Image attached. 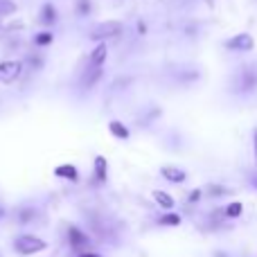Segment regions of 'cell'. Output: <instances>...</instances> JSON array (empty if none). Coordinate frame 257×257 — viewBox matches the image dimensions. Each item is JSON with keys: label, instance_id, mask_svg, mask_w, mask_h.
I'll use <instances>...</instances> for the list:
<instances>
[{"label": "cell", "instance_id": "cell-18", "mask_svg": "<svg viewBox=\"0 0 257 257\" xmlns=\"http://www.w3.org/2000/svg\"><path fill=\"white\" fill-rule=\"evenodd\" d=\"M16 12V3L14 0H0V16H9Z\"/></svg>", "mask_w": 257, "mask_h": 257}, {"label": "cell", "instance_id": "cell-2", "mask_svg": "<svg viewBox=\"0 0 257 257\" xmlns=\"http://www.w3.org/2000/svg\"><path fill=\"white\" fill-rule=\"evenodd\" d=\"M45 248H48V244L34 235H23L14 241V250L21 255H34V253H41V250H45Z\"/></svg>", "mask_w": 257, "mask_h": 257}, {"label": "cell", "instance_id": "cell-14", "mask_svg": "<svg viewBox=\"0 0 257 257\" xmlns=\"http://www.w3.org/2000/svg\"><path fill=\"white\" fill-rule=\"evenodd\" d=\"M241 214H244L241 201H232V203H228L226 208H223V217H228V219H239Z\"/></svg>", "mask_w": 257, "mask_h": 257}, {"label": "cell", "instance_id": "cell-22", "mask_svg": "<svg viewBox=\"0 0 257 257\" xmlns=\"http://www.w3.org/2000/svg\"><path fill=\"white\" fill-rule=\"evenodd\" d=\"M201 194H203L201 190H192V194H190V203H196V201L201 199Z\"/></svg>", "mask_w": 257, "mask_h": 257}, {"label": "cell", "instance_id": "cell-15", "mask_svg": "<svg viewBox=\"0 0 257 257\" xmlns=\"http://www.w3.org/2000/svg\"><path fill=\"white\" fill-rule=\"evenodd\" d=\"M241 88H244V90L257 88V72H253V70H241Z\"/></svg>", "mask_w": 257, "mask_h": 257}, {"label": "cell", "instance_id": "cell-11", "mask_svg": "<svg viewBox=\"0 0 257 257\" xmlns=\"http://www.w3.org/2000/svg\"><path fill=\"white\" fill-rule=\"evenodd\" d=\"M108 176V163L104 156H97L95 158V178H97V183H104Z\"/></svg>", "mask_w": 257, "mask_h": 257}, {"label": "cell", "instance_id": "cell-23", "mask_svg": "<svg viewBox=\"0 0 257 257\" xmlns=\"http://www.w3.org/2000/svg\"><path fill=\"white\" fill-rule=\"evenodd\" d=\"M138 34H147V25H145V23H138Z\"/></svg>", "mask_w": 257, "mask_h": 257}, {"label": "cell", "instance_id": "cell-6", "mask_svg": "<svg viewBox=\"0 0 257 257\" xmlns=\"http://www.w3.org/2000/svg\"><path fill=\"white\" fill-rule=\"evenodd\" d=\"M102 68L104 66H88L86 68V72H84V77H81V88H93L95 84H97L99 79H102Z\"/></svg>", "mask_w": 257, "mask_h": 257}, {"label": "cell", "instance_id": "cell-17", "mask_svg": "<svg viewBox=\"0 0 257 257\" xmlns=\"http://www.w3.org/2000/svg\"><path fill=\"white\" fill-rule=\"evenodd\" d=\"M52 41H54L52 32H39V34L34 36V45H39V48H45V45H50Z\"/></svg>", "mask_w": 257, "mask_h": 257}, {"label": "cell", "instance_id": "cell-24", "mask_svg": "<svg viewBox=\"0 0 257 257\" xmlns=\"http://www.w3.org/2000/svg\"><path fill=\"white\" fill-rule=\"evenodd\" d=\"M253 149H255V158H257V128H255V133H253Z\"/></svg>", "mask_w": 257, "mask_h": 257}, {"label": "cell", "instance_id": "cell-21", "mask_svg": "<svg viewBox=\"0 0 257 257\" xmlns=\"http://www.w3.org/2000/svg\"><path fill=\"white\" fill-rule=\"evenodd\" d=\"M32 217H34V212H32V210H23V212H21V221L23 223H27Z\"/></svg>", "mask_w": 257, "mask_h": 257}, {"label": "cell", "instance_id": "cell-12", "mask_svg": "<svg viewBox=\"0 0 257 257\" xmlns=\"http://www.w3.org/2000/svg\"><path fill=\"white\" fill-rule=\"evenodd\" d=\"M108 131H111V136L117 138V140H126V138L131 136V133H128V128L122 124L120 120H111V122H108Z\"/></svg>", "mask_w": 257, "mask_h": 257}, {"label": "cell", "instance_id": "cell-19", "mask_svg": "<svg viewBox=\"0 0 257 257\" xmlns=\"http://www.w3.org/2000/svg\"><path fill=\"white\" fill-rule=\"evenodd\" d=\"M77 14H79V16H88L90 14V0H77Z\"/></svg>", "mask_w": 257, "mask_h": 257}, {"label": "cell", "instance_id": "cell-25", "mask_svg": "<svg viewBox=\"0 0 257 257\" xmlns=\"http://www.w3.org/2000/svg\"><path fill=\"white\" fill-rule=\"evenodd\" d=\"M79 257H99V255L97 253H81Z\"/></svg>", "mask_w": 257, "mask_h": 257}, {"label": "cell", "instance_id": "cell-5", "mask_svg": "<svg viewBox=\"0 0 257 257\" xmlns=\"http://www.w3.org/2000/svg\"><path fill=\"white\" fill-rule=\"evenodd\" d=\"M160 176H163L165 181H169V183H176V185H181V183H185V181H187L185 169L174 167V165H167V167L160 169Z\"/></svg>", "mask_w": 257, "mask_h": 257}, {"label": "cell", "instance_id": "cell-20", "mask_svg": "<svg viewBox=\"0 0 257 257\" xmlns=\"http://www.w3.org/2000/svg\"><path fill=\"white\" fill-rule=\"evenodd\" d=\"M208 194L221 196V194H226V190H223V187H219V185H210V187H208Z\"/></svg>", "mask_w": 257, "mask_h": 257}, {"label": "cell", "instance_id": "cell-1", "mask_svg": "<svg viewBox=\"0 0 257 257\" xmlns=\"http://www.w3.org/2000/svg\"><path fill=\"white\" fill-rule=\"evenodd\" d=\"M122 32H124V25L120 21H102L88 32V39L97 41V43H106L111 39H117Z\"/></svg>", "mask_w": 257, "mask_h": 257}, {"label": "cell", "instance_id": "cell-3", "mask_svg": "<svg viewBox=\"0 0 257 257\" xmlns=\"http://www.w3.org/2000/svg\"><path fill=\"white\" fill-rule=\"evenodd\" d=\"M223 48L230 50V52H253L255 48V39L248 34V32H241V34H235L223 43Z\"/></svg>", "mask_w": 257, "mask_h": 257}, {"label": "cell", "instance_id": "cell-9", "mask_svg": "<svg viewBox=\"0 0 257 257\" xmlns=\"http://www.w3.org/2000/svg\"><path fill=\"white\" fill-rule=\"evenodd\" d=\"M151 196H154V201H156V203H158L163 210H172V208H174V196L167 194V192L154 190V192H151Z\"/></svg>", "mask_w": 257, "mask_h": 257}, {"label": "cell", "instance_id": "cell-8", "mask_svg": "<svg viewBox=\"0 0 257 257\" xmlns=\"http://www.w3.org/2000/svg\"><path fill=\"white\" fill-rule=\"evenodd\" d=\"M106 57H108L106 43H97V48H95L93 52H90V57H88V66H104Z\"/></svg>", "mask_w": 257, "mask_h": 257}, {"label": "cell", "instance_id": "cell-13", "mask_svg": "<svg viewBox=\"0 0 257 257\" xmlns=\"http://www.w3.org/2000/svg\"><path fill=\"white\" fill-rule=\"evenodd\" d=\"M41 23H43V25H52V23H57V7H54L52 3L43 5V9H41Z\"/></svg>", "mask_w": 257, "mask_h": 257}, {"label": "cell", "instance_id": "cell-16", "mask_svg": "<svg viewBox=\"0 0 257 257\" xmlns=\"http://www.w3.org/2000/svg\"><path fill=\"white\" fill-rule=\"evenodd\" d=\"M160 226H169V228L181 226V214H176V212L163 214V217H160Z\"/></svg>", "mask_w": 257, "mask_h": 257}, {"label": "cell", "instance_id": "cell-7", "mask_svg": "<svg viewBox=\"0 0 257 257\" xmlns=\"http://www.w3.org/2000/svg\"><path fill=\"white\" fill-rule=\"evenodd\" d=\"M68 239H70V246H72V248H84V246H88V237H86L77 226H70V228H68Z\"/></svg>", "mask_w": 257, "mask_h": 257}, {"label": "cell", "instance_id": "cell-10", "mask_svg": "<svg viewBox=\"0 0 257 257\" xmlns=\"http://www.w3.org/2000/svg\"><path fill=\"white\" fill-rule=\"evenodd\" d=\"M54 176L68 178V181H77V178H79V172H77L75 165H59V167L54 169Z\"/></svg>", "mask_w": 257, "mask_h": 257}, {"label": "cell", "instance_id": "cell-4", "mask_svg": "<svg viewBox=\"0 0 257 257\" xmlns=\"http://www.w3.org/2000/svg\"><path fill=\"white\" fill-rule=\"evenodd\" d=\"M23 72V61H3V75L0 81L3 84H14Z\"/></svg>", "mask_w": 257, "mask_h": 257}]
</instances>
